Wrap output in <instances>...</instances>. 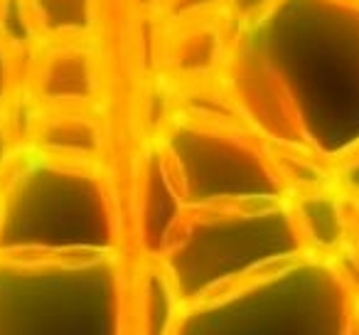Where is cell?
Here are the masks:
<instances>
[{"instance_id":"6da1fadb","label":"cell","mask_w":359,"mask_h":335,"mask_svg":"<svg viewBox=\"0 0 359 335\" xmlns=\"http://www.w3.org/2000/svg\"><path fill=\"white\" fill-rule=\"evenodd\" d=\"M6 77H8V72H6V57H3V50H0V94L6 91Z\"/></svg>"},{"instance_id":"7a4b0ae2","label":"cell","mask_w":359,"mask_h":335,"mask_svg":"<svg viewBox=\"0 0 359 335\" xmlns=\"http://www.w3.org/2000/svg\"><path fill=\"white\" fill-rule=\"evenodd\" d=\"M0 155H3V133H0Z\"/></svg>"}]
</instances>
